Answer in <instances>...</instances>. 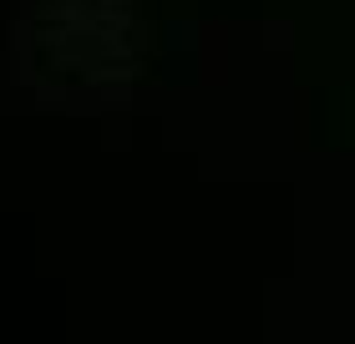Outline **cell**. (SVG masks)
I'll list each match as a JSON object with an SVG mask.
<instances>
[]
</instances>
